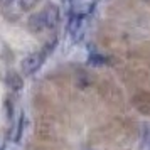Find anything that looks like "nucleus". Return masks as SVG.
Masks as SVG:
<instances>
[{
	"instance_id": "1",
	"label": "nucleus",
	"mask_w": 150,
	"mask_h": 150,
	"mask_svg": "<svg viewBox=\"0 0 150 150\" xmlns=\"http://www.w3.org/2000/svg\"><path fill=\"white\" fill-rule=\"evenodd\" d=\"M46 54H47L46 51H41V52H32L30 56H27V57L21 62V68L24 69V73H25V74L35 73L37 69L41 68V64H42V61H44Z\"/></svg>"
},
{
	"instance_id": "2",
	"label": "nucleus",
	"mask_w": 150,
	"mask_h": 150,
	"mask_svg": "<svg viewBox=\"0 0 150 150\" xmlns=\"http://www.w3.org/2000/svg\"><path fill=\"white\" fill-rule=\"evenodd\" d=\"M29 29L30 30H34V32H39V30H44V29H47V21H46V15L44 12H37V14L30 15L29 17Z\"/></svg>"
},
{
	"instance_id": "3",
	"label": "nucleus",
	"mask_w": 150,
	"mask_h": 150,
	"mask_svg": "<svg viewBox=\"0 0 150 150\" xmlns=\"http://www.w3.org/2000/svg\"><path fill=\"white\" fill-rule=\"evenodd\" d=\"M42 12H44L46 21H47V29L54 27L56 24L59 22V8L56 7V5H47Z\"/></svg>"
},
{
	"instance_id": "4",
	"label": "nucleus",
	"mask_w": 150,
	"mask_h": 150,
	"mask_svg": "<svg viewBox=\"0 0 150 150\" xmlns=\"http://www.w3.org/2000/svg\"><path fill=\"white\" fill-rule=\"evenodd\" d=\"M81 22H83V17L78 14H73L71 17H69V22H68V30L69 34L74 35L79 29H81Z\"/></svg>"
},
{
	"instance_id": "5",
	"label": "nucleus",
	"mask_w": 150,
	"mask_h": 150,
	"mask_svg": "<svg viewBox=\"0 0 150 150\" xmlns=\"http://www.w3.org/2000/svg\"><path fill=\"white\" fill-rule=\"evenodd\" d=\"M7 84L12 89H21L22 88V78H21V74H17V73H10V74L7 76Z\"/></svg>"
},
{
	"instance_id": "6",
	"label": "nucleus",
	"mask_w": 150,
	"mask_h": 150,
	"mask_svg": "<svg viewBox=\"0 0 150 150\" xmlns=\"http://www.w3.org/2000/svg\"><path fill=\"white\" fill-rule=\"evenodd\" d=\"M39 2H41V0H21L19 4H21V7L24 8V10H30V8H34Z\"/></svg>"
},
{
	"instance_id": "7",
	"label": "nucleus",
	"mask_w": 150,
	"mask_h": 150,
	"mask_svg": "<svg viewBox=\"0 0 150 150\" xmlns=\"http://www.w3.org/2000/svg\"><path fill=\"white\" fill-rule=\"evenodd\" d=\"M106 61L103 56H100V54H95V56H91L89 57V64H103V62Z\"/></svg>"
},
{
	"instance_id": "8",
	"label": "nucleus",
	"mask_w": 150,
	"mask_h": 150,
	"mask_svg": "<svg viewBox=\"0 0 150 150\" xmlns=\"http://www.w3.org/2000/svg\"><path fill=\"white\" fill-rule=\"evenodd\" d=\"M143 143H145V147L150 150V127L145 130V137H143Z\"/></svg>"
},
{
	"instance_id": "9",
	"label": "nucleus",
	"mask_w": 150,
	"mask_h": 150,
	"mask_svg": "<svg viewBox=\"0 0 150 150\" xmlns=\"http://www.w3.org/2000/svg\"><path fill=\"white\" fill-rule=\"evenodd\" d=\"M0 2H2L4 5H10V4H12V2H15V0H0Z\"/></svg>"
}]
</instances>
